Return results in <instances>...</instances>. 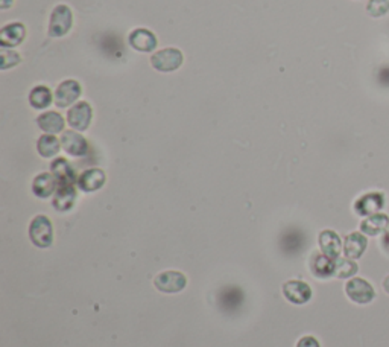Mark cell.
I'll return each mask as SVG.
<instances>
[{
	"label": "cell",
	"instance_id": "cell-1",
	"mask_svg": "<svg viewBox=\"0 0 389 347\" xmlns=\"http://www.w3.org/2000/svg\"><path fill=\"white\" fill-rule=\"evenodd\" d=\"M29 238L38 249H49L54 242V227L45 215H37L29 224Z\"/></svg>",
	"mask_w": 389,
	"mask_h": 347
},
{
	"label": "cell",
	"instance_id": "cell-2",
	"mask_svg": "<svg viewBox=\"0 0 389 347\" xmlns=\"http://www.w3.org/2000/svg\"><path fill=\"white\" fill-rule=\"evenodd\" d=\"M184 63V55L177 47H166L151 57L152 67L163 74H170L178 70Z\"/></svg>",
	"mask_w": 389,
	"mask_h": 347
},
{
	"label": "cell",
	"instance_id": "cell-3",
	"mask_svg": "<svg viewBox=\"0 0 389 347\" xmlns=\"http://www.w3.org/2000/svg\"><path fill=\"white\" fill-rule=\"evenodd\" d=\"M71 26H74V13H71V9L64 4L57 5L52 14H50L47 30L49 35L54 38L64 37L69 34Z\"/></svg>",
	"mask_w": 389,
	"mask_h": 347
},
{
	"label": "cell",
	"instance_id": "cell-4",
	"mask_svg": "<svg viewBox=\"0 0 389 347\" xmlns=\"http://www.w3.org/2000/svg\"><path fill=\"white\" fill-rule=\"evenodd\" d=\"M386 204L385 193L381 190H373V192H366L364 195L357 198L353 204V210L356 215L359 217H371L376 215V213H381Z\"/></svg>",
	"mask_w": 389,
	"mask_h": 347
},
{
	"label": "cell",
	"instance_id": "cell-5",
	"mask_svg": "<svg viewBox=\"0 0 389 347\" xmlns=\"http://www.w3.org/2000/svg\"><path fill=\"white\" fill-rule=\"evenodd\" d=\"M345 294L348 295V299L357 305L371 303L376 299L373 285L362 278H353L348 280L345 285Z\"/></svg>",
	"mask_w": 389,
	"mask_h": 347
},
{
	"label": "cell",
	"instance_id": "cell-6",
	"mask_svg": "<svg viewBox=\"0 0 389 347\" xmlns=\"http://www.w3.org/2000/svg\"><path fill=\"white\" fill-rule=\"evenodd\" d=\"M156 288L166 294H175L186 288L187 279L186 275L180 271H163L160 273L156 280H153Z\"/></svg>",
	"mask_w": 389,
	"mask_h": 347
},
{
	"label": "cell",
	"instance_id": "cell-7",
	"mask_svg": "<svg viewBox=\"0 0 389 347\" xmlns=\"http://www.w3.org/2000/svg\"><path fill=\"white\" fill-rule=\"evenodd\" d=\"M91 118H93V108L86 101L78 102L67 113L69 125L76 131H86L91 124Z\"/></svg>",
	"mask_w": 389,
	"mask_h": 347
},
{
	"label": "cell",
	"instance_id": "cell-8",
	"mask_svg": "<svg viewBox=\"0 0 389 347\" xmlns=\"http://www.w3.org/2000/svg\"><path fill=\"white\" fill-rule=\"evenodd\" d=\"M81 84L78 83L76 79H66L57 87L55 91V104L59 108H66L69 106L76 102L81 96Z\"/></svg>",
	"mask_w": 389,
	"mask_h": 347
},
{
	"label": "cell",
	"instance_id": "cell-9",
	"mask_svg": "<svg viewBox=\"0 0 389 347\" xmlns=\"http://www.w3.org/2000/svg\"><path fill=\"white\" fill-rule=\"evenodd\" d=\"M128 43L132 49L139 50V52H152V50H156V47L158 46V40L156 37V34L152 33L149 29L145 28H139L134 29L128 37Z\"/></svg>",
	"mask_w": 389,
	"mask_h": 347
},
{
	"label": "cell",
	"instance_id": "cell-10",
	"mask_svg": "<svg viewBox=\"0 0 389 347\" xmlns=\"http://www.w3.org/2000/svg\"><path fill=\"white\" fill-rule=\"evenodd\" d=\"M61 147H63V149L69 156L83 157L88 151V142L86 140L84 136H81L79 132L69 130V131H64L63 136H61Z\"/></svg>",
	"mask_w": 389,
	"mask_h": 347
},
{
	"label": "cell",
	"instance_id": "cell-11",
	"mask_svg": "<svg viewBox=\"0 0 389 347\" xmlns=\"http://www.w3.org/2000/svg\"><path fill=\"white\" fill-rule=\"evenodd\" d=\"M283 294L294 305H304L312 299V288L303 280H289L283 285Z\"/></svg>",
	"mask_w": 389,
	"mask_h": 347
},
{
	"label": "cell",
	"instance_id": "cell-12",
	"mask_svg": "<svg viewBox=\"0 0 389 347\" xmlns=\"http://www.w3.org/2000/svg\"><path fill=\"white\" fill-rule=\"evenodd\" d=\"M50 172L54 174V177L58 181V186H67V185H75L78 183L76 174L74 166L70 165L67 159L58 157L52 163H50Z\"/></svg>",
	"mask_w": 389,
	"mask_h": 347
},
{
	"label": "cell",
	"instance_id": "cell-13",
	"mask_svg": "<svg viewBox=\"0 0 389 347\" xmlns=\"http://www.w3.org/2000/svg\"><path fill=\"white\" fill-rule=\"evenodd\" d=\"M25 38H26V28L20 22L8 23L6 26L2 28V30H0V46L5 49L18 46Z\"/></svg>",
	"mask_w": 389,
	"mask_h": 347
},
{
	"label": "cell",
	"instance_id": "cell-14",
	"mask_svg": "<svg viewBox=\"0 0 389 347\" xmlns=\"http://www.w3.org/2000/svg\"><path fill=\"white\" fill-rule=\"evenodd\" d=\"M105 172L99 169V168H91L84 171L81 176L78 177V188L83 192H96L99 190L102 186L105 185Z\"/></svg>",
	"mask_w": 389,
	"mask_h": 347
},
{
	"label": "cell",
	"instance_id": "cell-15",
	"mask_svg": "<svg viewBox=\"0 0 389 347\" xmlns=\"http://www.w3.org/2000/svg\"><path fill=\"white\" fill-rule=\"evenodd\" d=\"M58 189V181L52 172H42L33 181V192L38 198H49L55 195Z\"/></svg>",
	"mask_w": 389,
	"mask_h": 347
},
{
	"label": "cell",
	"instance_id": "cell-16",
	"mask_svg": "<svg viewBox=\"0 0 389 347\" xmlns=\"http://www.w3.org/2000/svg\"><path fill=\"white\" fill-rule=\"evenodd\" d=\"M366 247H368V239H366V234H364L362 232H353L350 234H347V238L344 241L345 258L359 259L362 258Z\"/></svg>",
	"mask_w": 389,
	"mask_h": 347
},
{
	"label": "cell",
	"instance_id": "cell-17",
	"mask_svg": "<svg viewBox=\"0 0 389 347\" xmlns=\"http://www.w3.org/2000/svg\"><path fill=\"white\" fill-rule=\"evenodd\" d=\"M320 242V249L321 253H324L325 256H329L332 259H337L342 250V242L339 234L333 230H323L318 237Z\"/></svg>",
	"mask_w": 389,
	"mask_h": 347
},
{
	"label": "cell",
	"instance_id": "cell-18",
	"mask_svg": "<svg viewBox=\"0 0 389 347\" xmlns=\"http://www.w3.org/2000/svg\"><path fill=\"white\" fill-rule=\"evenodd\" d=\"M359 227L366 237H378V234H383L389 229V217L383 212L376 213V215L362 220Z\"/></svg>",
	"mask_w": 389,
	"mask_h": 347
},
{
	"label": "cell",
	"instance_id": "cell-19",
	"mask_svg": "<svg viewBox=\"0 0 389 347\" xmlns=\"http://www.w3.org/2000/svg\"><path fill=\"white\" fill-rule=\"evenodd\" d=\"M76 201V188L75 185H67V186H58L54 200H52V206L58 212H69L70 209H74Z\"/></svg>",
	"mask_w": 389,
	"mask_h": 347
},
{
	"label": "cell",
	"instance_id": "cell-20",
	"mask_svg": "<svg viewBox=\"0 0 389 347\" xmlns=\"http://www.w3.org/2000/svg\"><path fill=\"white\" fill-rule=\"evenodd\" d=\"M335 261L336 259L325 256L324 253H313L310 259V270L316 278L327 279L330 275H335Z\"/></svg>",
	"mask_w": 389,
	"mask_h": 347
},
{
	"label": "cell",
	"instance_id": "cell-21",
	"mask_svg": "<svg viewBox=\"0 0 389 347\" xmlns=\"http://www.w3.org/2000/svg\"><path fill=\"white\" fill-rule=\"evenodd\" d=\"M37 124L46 135H57L64 130V118L57 111H46L37 118Z\"/></svg>",
	"mask_w": 389,
	"mask_h": 347
},
{
	"label": "cell",
	"instance_id": "cell-22",
	"mask_svg": "<svg viewBox=\"0 0 389 347\" xmlns=\"http://www.w3.org/2000/svg\"><path fill=\"white\" fill-rule=\"evenodd\" d=\"M54 96L52 91L47 86H37L29 93V104L33 106L35 110H45L49 108V106L52 104Z\"/></svg>",
	"mask_w": 389,
	"mask_h": 347
},
{
	"label": "cell",
	"instance_id": "cell-23",
	"mask_svg": "<svg viewBox=\"0 0 389 347\" xmlns=\"http://www.w3.org/2000/svg\"><path fill=\"white\" fill-rule=\"evenodd\" d=\"M61 148V140H58L54 135H43L37 142V149L40 156L45 159L55 157Z\"/></svg>",
	"mask_w": 389,
	"mask_h": 347
},
{
	"label": "cell",
	"instance_id": "cell-24",
	"mask_svg": "<svg viewBox=\"0 0 389 347\" xmlns=\"http://www.w3.org/2000/svg\"><path fill=\"white\" fill-rule=\"evenodd\" d=\"M359 271V265L350 258H337L335 261V275L337 279H348Z\"/></svg>",
	"mask_w": 389,
	"mask_h": 347
},
{
	"label": "cell",
	"instance_id": "cell-25",
	"mask_svg": "<svg viewBox=\"0 0 389 347\" xmlns=\"http://www.w3.org/2000/svg\"><path fill=\"white\" fill-rule=\"evenodd\" d=\"M365 11L371 18H382L389 14V0H368Z\"/></svg>",
	"mask_w": 389,
	"mask_h": 347
},
{
	"label": "cell",
	"instance_id": "cell-26",
	"mask_svg": "<svg viewBox=\"0 0 389 347\" xmlns=\"http://www.w3.org/2000/svg\"><path fill=\"white\" fill-rule=\"evenodd\" d=\"M20 63H22V57H20L18 52L13 49L2 47V50H0V69L6 70L18 66Z\"/></svg>",
	"mask_w": 389,
	"mask_h": 347
},
{
	"label": "cell",
	"instance_id": "cell-27",
	"mask_svg": "<svg viewBox=\"0 0 389 347\" xmlns=\"http://www.w3.org/2000/svg\"><path fill=\"white\" fill-rule=\"evenodd\" d=\"M296 347H321L320 341L315 339L312 335H306L303 339H300V341L296 343Z\"/></svg>",
	"mask_w": 389,
	"mask_h": 347
},
{
	"label": "cell",
	"instance_id": "cell-28",
	"mask_svg": "<svg viewBox=\"0 0 389 347\" xmlns=\"http://www.w3.org/2000/svg\"><path fill=\"white\" fill-rule=\"evenodd\" d=\"M381 244H382L383 251H385L386 254H389V230H386V232L383 233V238H382Z\"/></svg>",
	"mask_w": 389,
	"mask_h": 347
},
{
	"label": "cell",
	"instance_id": "cell-29",
	"mask_svg": "<svg viewBox=\"0 0 389 347\" xmlns=\"http://www.w3.org/2000/svg\"><path fill=\"white\" fill-rule=\"evenodd\" d=\"M14 0H0V8L2 9H8L9 6H13Z\"/></svg>",
	"mask_w": 389,
	"mask_h": 347
},
{
	"label": "cell",
	"instance_id": "cell-30",
	"mask_svg": "<svg viewBox=\"0 0 389 347\" xmlns=\"http://www.w3.org/2000/svg\"><path fill=\"white\" fill-rule=\"evenodd\" d=\"M383 290H385V292L389 295V274L383 279Z\"/></svg>",
	"mask_w": 389,
	"mask_h": 347
}]
</instances>
